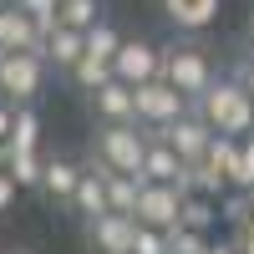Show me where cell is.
<instances>
[{"instance_id": "obj_5", "label": "cell", "mask_w": 254, "mask_h": 254, "mask_svg": "<svg viewBox=\"0 0 254 254\" xmlns=\"http://www.w3.org/2000/svg\"><path fill=\"white\" fill-rule=\"evenodd\" d=\"M41 81H46V56L41 51H5L0 56V102L31 107Z\"/></svg>"}, {"instance_id": "obj_27", "label": "cell", "mask_w": 254, "mask_h": 254, "mask_svg": "<svg viewBox=\"0 0 254 254\" xmlns=\"http://www.w3.org/2000/svg\"><path fill=\"white\" fill-rule=\"evenodd\" d=\"M15 193H20V183L10 178V168H0V214H5V208L15 203Z\"/></svg>"}, {"instance_id": "obj_33", "label": "cell", "mask_w": 254, "mask_h": 254, "mask_svg": "<svg viewBox=\"0 0 254 254\" xmlns=\"http://www.w3.org/2000/svg\"><path fill=\"white\" fill-rule=\"evenodd\" d=\"M0 168H5V147H0Z\"/></svg>"}, {"instance_id": "obj_17", "label": "cell", "mask_w": 254, "mask_h": 254, "mask_svg": "<svg viewBox=\"0 0 254 254\" xmlns=\"http://www.w3.org/2000/svg\"><path fill=\"white\" fill-rule=\"evenodd\" d=\"M81 51H87V36L71 31V26H56V31H46V41H41L46 66H61V71H71L76 61H81Z\"/></svg>"}, {"instance_id": "obj_1", "label": "cell", "mask_w": 254, "mask_h": 254, "mask_svg": "<svg viewBox=\"0 0 254 254\" xmlns=\"http://www.w3.org/2000/svg\"><path fill=\"white\" fill-rule=\"evenodd\" d=\"M193 112L214 127L219 137H249L254 132V97L244 92L239 76H219L214 87L193 102Z\"/></svg>"}, {"instance_id": "obj_13", "label": "cell", "mask_w": 254, "mask_h": 254, "mask_svg": "<svg viewBox=\"0 0 254 254\" xmlns=\"http://www.w3.org/2000/svg\"><path fill=\"white\" fill-rule=\"evenodd\" d=\"M46 31L20 10V5H0V51H41Z\"/></svg>"}, {"instance_id": "obj_32", "label": "cell", "mask_w": 254, "mask_h": 254, "mask_svg": "<svg viewBox=\"0 0 254 254\" xmlns=\"http://www.w3.org/2000/svg\"><path fill=\"white\" fill-rule=\"evenodd\" d=\"M5 254H31V249H5Z\"/></svg>"}, {"instance_id": "obj_10", "label": "cell", "mask_w": 254, "mask_h": 254, "mask_svg": "<svg viewBox=\"0 0 254 254\" xmlns=\"http://www.w3.org/2000/svg\"><path fill=\"white\" fill-rule=\"evenodd\" d=\"M142 183H173L178 193H188V163L153 132H147V153H142Z\"/></svg>"}, {"instance_id": "obj_29", "label": "cell", "mask_w": 254, "mask_h": 254, "mask_svg": "<svg viewBox=\"0 0 254 254\" xmlns=\"http://www.w3.org/2000/svg\"><path fill=\"white\" fill-rule=\"evenodd\" d=\"M234 76H239V81H244V92H249V97H254V51H249V56H244V61H239V71H234Z\"/></svg>"}, {"instance_id": "obj_2", "label": "cell", "mask_w": 254, "mask_h": 254, "mask_svg": "<svg viewBox=\"0 0 254 254\" xmlns=\"http://www.w3.org/2000/svg\"><path fill=\"white\" fill-rule=\"evenodd\" d=\"M92 163L112 168V173H132L142 183V153H147V127L137 122H102V132L92 142Z\"/></svg>"}, {"instance_id": "obj_4", "label": "cell", "mask_w": 254, "mask_h": 254, "mask_svg": "<svg viewBox=\"0 0 254 254\" xmlns=\"http://www.w3.org/2000/svg\"><path fill=\"white\" fill-rule=\"evenodd\" d=\"M117 51H122V36H117L112 20L92 26V31H87V51H81V61L66 71V76L76 81V92H87V97H92L102 81H112V61H117Z\"/></svg>"}, {"instance_id": "obj_16", "label": "cell", "mask_w": 254, "mask_h": 254, "mask_svg": "<svg viewBox=\"0 0 254 254\" xmlns=\"http://www.w3.org/2000/svg\"><path fill=\"white\" fill-rule=\"evenodd\" d=\"M76 183H81V163L61 158V153H46V178H41V193L71 208V193H76Z\"/></svg>"}, {"instance_id": "obj_21", "label": "cell", "mask_w": 254, "mask_h": 254, "mask_svg": "<svg viewBox=\"0 0 254 254\" xmlns=\"http://www.w3.org/2000/svg\"><path fill=\"white\" fill-rule=\"evenodd\" d=\"M249 214H254V193H249V188H229V193L219 198V219L229 224V234L249 229Z\"/></svg>"}, {"instance_id": "obj_31", "label": "cell", "mask_w": 254, "mask_h": 254, "mask_svg": "<svg viewBox=\"0 0 254 254\" xmlns=\"http://www.w3.org/2000/svg\"><path fill=\"white\" fill-rule=\"evenodd\" d=\"M208 254H239V249H234V239H214V244H208Z\"/></svg>"}, {"instance_id": "obj_28", "label": "cell", "mask_w": 254, "mask_h": 254, "mask_svg": "<svg viewBox=\"0 0 254 254\" xmlns=\"http://www.w3.org/2000/svg\"><path fill=\"white\" fill-rule=\"evenodd\" d=\"M10 132H15V107H10V102H0V147L10 142Z\"/></svg>"}, {"instance_id": "obj_8", "label": "cell", "mask_w": 254, "mask_h": 254, "mask_svg": "<svg viewBox=\"0 0 254 254\" xmlns=\"http://www.w3.org/2000/svg\"><path fill=\"white\" fill-rule=\"evenodd\" d=\"M153 137H163L168 147H173V153L183 158V163H198L203 153H208V142H214L219 132H214V127H208L198 112H183L178 122H168V127H158V132Z\"/></svg>"}, {"instance_id": "obj_18", "label": "cell", "mask_w": 254, "mask_h": 254, "mask_svg": "<svg viewBox=\"0 0 254 254\" xmlns=\"http://www.w3.org/2000/svg\"><path fill=\"white\" fill-rule=\"evenodd\" d=\"M102 168V163H97ZM102 178H107V208L112 214H132L137 219V193H142V183L132 173H112V168H102Z\"/></svg>"}, {"instance_id": "obj_34", "label": "cell", "mask_w": 254, "mask_h": 254, "mask_svg": "<svg viewBox=\"0 0 254 254\" xmlns=\"http://www.w3.org/2000/svg\"><path fill=\"white\" fill-rule=\"evenodd\" d=\"M0 5H15V0H0Z\"/></svg>"}, {"instance_id": "obj_22", "label": "cell", "mask_w": 254, "mask_h": 254, "mask_svg": "<svg viewBox=\"0 0 254 254\" xmlns=\"http://www.w3.org/2000/svg\"><path fill=\"white\" fill-rule=\"evenodd\" d=\"M56 20L87 36L92 26H102V0H61V15H56Z\"/></svg>"}, {"instance_id": "obj_12", "label": "cell", "mask_w": 254, "mask_h": 254, "mask_svg": "<svg viewBox=\"0 0 254 254\" xmlns=\"http://www.w3.org/2000/svg\"><path fill=\"white\" fill-rule=\"evenodd\" d=\"M97 122H137V87H127V81H102V87L87 97Z\"/></svg>"}, {"instance_id": "obj_36", "label": "cell", "mask_w": 254, "mask_h": 254, "mask_svg": "<svg viewBox=\"0 0 254 254\" xmlns=\"http://www.w3.org/2000/svg\"><path fill=\"white\" fill-rule=\"evenodd\" d=\"M249 36H254V26H249Z\"/></svg>"}, {"instance_id": "obj_37", "label": "cell", "mask_w": 254, "mask_h": 254, "mask_svg": "<svg viewBox=\"0 0 254 254\" xmlns=\"http://www.w3.org/2000/svg\"><path fill=\"white\" fill-rule=\"evenodd\" d=\"M0 56H5V51H0Z\"/></svg>"}, {"instance_id": "obj_25", "label": "cell", "mask_w": 254, "mask_h": 254, "mask_svg": "<svg viewBox=\"0 0 254 254\" xmlns=\"http://www.w3.org/2000/svg\"><path fill=\"white\" fill-rule=\"evenodd\" d=\"M234 188H249L254 193V132L239 137V158H234Z\"/></svg>"}, {"instance_id": "obj_6", "label": "cell", "mask_w": 254, "mask_h": 254, "mask_svg": "<svg viewBox=\"0 0 254 254\" xmlns=\"http://www.w3.org/2000/svg\"><path fill=\"white\" fill-rule=\"evenodd\" d=\"M112 76L127 81V87H147V81L163 76V46L147 36H122V51L112 61Z\"/></svg>"}, {"instance_id": "obj_11", "label": "cell", "mask_w": 254, "mask_h": 254, "mask_svg": "<svg viewBox=\"0 0 254 254\" xmlns=\"http://www.w3.org/2000/svg\"><path fill=\"white\" fill-rule=\"evenodd\" d=\"M87 239L97 254H132V239H137V219L132 214H102L87 224Z\"/></svg>"}, {"instance_id": "obj_9", "label": "cell", "mask_w": 254, "mask_h": 254, "mask_svg": "<svg viewBox=\"0 0 254 254\" xmlns=\"http://www.w3.org/2000/svg\"><path fill=\"white\" fill-rule=\"evenodd\" d=\"M178 214H183V193L173 183H142L137 224H147V229H178Z\"/></svg>"}, {"instance_id": "obj_7", "label": "cell", "mask_w": 254, "mask_h": 254, "mask_svg": "<svg viewBox=\"0 0 254 254\" xmlns=\"http://www.w3.org/2000/svg\"><path fill=\"white\" fill-rule=\"evenodd\" d=\"M183 112H193V102H188L178 87H168V81H147V87H137V127H147V132H158V127L178 122Z\"/></svg>"}, {"instance_id": "obj_23", "label": "cell", "mask_w": 254, "mask_h": 254, "mask_svg": "<svg viewBox=\"0 0 254 254\" xmlns=\"http://www.w3.org/2000/svg\"><path fill=\"white\" fill-rule=\"evenodd\" d=\"M214 234H198V229H168V254H208Z\"/></svg>"}, {"instance_id": "obj_30", "label": "cell", "mask_w": 254, "mask_h": 254, "mask_svg": "<svg viewBox=\"0 0 254 254\" xmlns=\"http://www.w3.org/2000/svg\"><path fill=\"white\" fill-rule=\"evenodd\" d=\"M229 239H234L239 254H254V229H239V234H229Z\"/></svg>"}, {"instance_id": "obj_24", "label": "cell", "mask_w": 254, "mask_h": 254, "mask_svg": "<svg viewBox=\"0 0 254 254\" xmlns=\"http://www.w3.org/2000/svg\"><path fill=\"white\" fill-rule=\"evenodd\" d=\"M15 5L26 10L41 31H56V26H61V20H56V15H61V0H15Z\"/></svg>"}, {"instance_id": "obj_26", "label": "cell", "mask_w": 254, "mask_h": 254, "mask_svg": "<svg viewBox=\"0 0 254 254\" xmlns=\"http://www.w3.org/2000/svg\"><path fill=\"white\" fill-rule=\"evenodd\" d=\"M132 254H168V229H147V224H137Z\"/></svg>"}, {"instance_id": "obj_15", "label": "cell", "mask_w": 254, "mask_h": 254, "mask_svg": "<svg viewBox=\"0 0 254 254\" xmlns=\"http://www.w3.org/2000/svg\"><path fill=\"white\" fill-rule=\"evenodd\" d=\"M158 5L173 20V31H188V36H198L219 20V0H158Z\"/></svg>"}, {"instance_id": "obj_35", "label": "cell", "mask_w": 254, "mask_h": 254, "mask_svg": "<svg viewBox=\"0 0 254 254\" xmlns=\"http://www.w3.org/2000/svg\"><path fill=\"white\" fill-rule=\"evenodd\" d=\"M249 229H254V214H249Z\"/></svg>"}, {"instance_id": "obj_19", "label": "cell", "mask_w": 254, "mask_h": 254, "mask_svg": "<svg viewBox=\"0 0 254 254\" xmlns=\"http://www.w3.org/2000/svg\"><path fill=\"white\" fill-rule=\"evenodd\" d=\"M178 224H183V229H198V234H214V229L224 224V219H219V198H208V193H183Z\"/></svg>"}, {"instance_id": "obj_3", "label": "cell", "mask_w": 254, "mask_h": 254, "mask_svg": "<svg viewBox=\"0 0 254 254\" xmlns=\"http://www.w3.org/2000/svg\"><path fill=\"white\" fill-rule=\"evenodd\" d=\"M163 81L168 87H178L188 102H198L208 87H214V61L198 41H173V46H163Z\"/></svg>"}, {"instance_id": "obj_20", "label": "cell", "mask_w": 254, "mask_h": 254, "mask_svg": "<svg viewBox=\"0 0 254 254\" xmlns=\"http://www.w3.org/2000/svg\"><path fill=\"white\" fill-rule=\"evenodd\" d=\"M5 153H41V117H36V107H15V132L5 142Z\"/></svg>"}, {"instance_id": "obj_14", "label": "cell", "mask_w": 254, "mask_h": 254, "mask_svg": "<svg viewBox=\"0 0 254 254\" xmlns=\"http://www.w3.org/2000/svg\"><path fill=\"white\" fill-rule=\"evenodd\" d=\"M71 214H76L81 224H92V219H102V214H112V208H107V178H102V168H97V163L81 168V183H76V193H71Z\"/></svg>"}]
</instances>
